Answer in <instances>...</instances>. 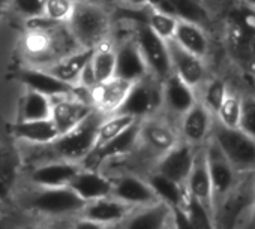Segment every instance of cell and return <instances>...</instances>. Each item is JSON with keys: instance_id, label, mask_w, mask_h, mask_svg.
<instances>
[{"instance_id": "obj_1", "label": "cell", "mask_w": 255, "mask_h": 229, "mask_svg": "<svg viewBox=\"0 0 255 229\" xmlns=\"http://www.w3.org/2000/svg\"><path fill=\"white\" fill-rule=\"evenodd\" d=\"M107 117V114L95 109L90 116L81 122L78 126L66 134H62L50 146H42L48 150L44 160L59 159L74 163H81L98 146V129L101 122ZM42 162V160H39Z\"/></svg>"}, {"instance_id": "obj_2", "label": "cell", "mask_w": 255, "mask_h": 229, "mask_svg": "<svg viewBox=\"0 0 255 229\" xmlns=\"http://www.w3.org/2000/svg\"><path fill=\"white\" fill-rule=\"evenodd\" d=\"M72 39L81 48H96L105 42L110 32L108 14L95 3H75L74 12L68 21Z\"/></svg>"}, {"instance_id": "obj_3", "label": "cell", "mask_w": 255, "mask_h": 229, "mask_svg": "<svg viewBox=\"0 0 255 229\" xmlns=\"http://www.w3.org/2000/svg\"><path fill=\"white\" fill-rule=\"evenodd\" d=\"M210 140L219 147L239 174L255 171V140L246 135L242 129L224 128L215 120Z\"/></svg>"}, {"instance_id": "obj_4", "label": "cell", "mask_w": 255, "mask_h": 229, "mask_svg": "<svg viewBox=\"0 0 255 229\" xmlns=\"http://www.w3.org/2000/svg\"><path fill=\"white\" fill-rule=\"evenodd\" d=\"M162 108V85L155 76L147 75L146 78L131 84L123 103L117 114L129 116L137 122L147 120Z\"/></svg>"}, {"instance_id": "obj_5", "label": "cell", "mask_w": 255, "mask_h": 229, "mask_svg": "<svg viewBox=\"0 0 255 229\" xmlns=\"http://www.w3.org/2000/svg\"><path fill=\"white\" fill-rule=\"evenodd\" d=\"M84 201L68 187H36L27 196V207L50 217L80 216Z\"/></svg>"}, {"instance_id": "obj_6", "label": "cell", "mask_w": 255, "mask_h": 229, "mask_svg": "<svg viewBox=\"0 0 255 229\" xmlns=\"http://www.w3.org/2000/svg\"><path fill=\"white\" fill-rule=\"evenodd\" d=\"M204 150H206L207 166H209V174H210V181H212L213 216H215V211L234 190L242 174H239L233 168V165L228 162V159L222 154L219 147L212 140L207 141V144L204 146Z\"/></svg>"}, {"instance_id": "obj_7", "label": "cell", "mask_w": 255, "mask_h": 229, "mask_svg": "<svg viewBox=\"0 0 255 229\" xmlns=\"http://www.w3.org/2000/svg\"><path fill=\"white\" fill-rule=\"evenodd\" d=\"M135 44L147 65L149 74L158 81L168 78L171 72V62L168 53V42L155 35L146 23H141L137 29Z\"/></svg>"}, {"instance_id": "obj_8", "label": "cell", "mask_w": 255, "mask_h": 229, "mask_svg": "<svg viewBox=\"0 0 255 229\" xmlns=\"http://www.w3.org/2000/svg\"><path fill=\"white\" fill-rule=\"evenodd\" d=\"M15 78L23 85H26L27 90L38 91V93L50 97V99L60 97V96H78V97L86 99V100H89L92 103V100L89 97H84L83 94L78 93V91L86 90V88H81L80 85L68 84V82L62 81V79H59L57 76H54L47 69H41V68H23V69H20L15 74Z\"/></svg>"}, {"instance_id": "obj_9", "label": "cell", "mask_w": 255, "mask_h": 229, "mask_svg": "<svg viewBox=\"0 0 255 229\" xmlns=\"http://www.w3.org/2000/svg\"><path fill=\"white\" fill-rule=\"evenodd\" d=\"M215 125V116L203 106L198 100L197 103L179 119L177 132L180 141L198 149L207 144Z\"/></svg>"}, {"instance_id": "obj_10", "label": "cell", "mask_w": 255, "mask_h": 229, "mask_svg": "<svg viewBox=\"0 0 255 229\" xmlns=\"http://www.w3.org/2000/svg\"><path fill=\"white\" fill-rule=\"evenodd\" d=\"M111 181H113L111 196L126 204L128 207L140 208V207H147V205L158 202L144 175L120 174V175L111 177Z\"/></svg>"}, {"instance_id": "obj_11", "label": "cell", "mask_w": 255, "mask_h": 229, "mask_svg": "<svg viewBox=\"0 0 255 229\" xmlns=\"http://www.w3.org/2000/svg\"><path fill=\"white\" fill-rule=\"evenodd\" d=\"M96 108L78 96H60L51 99V120L59 134H66L84 122Z\"/></svg>"}, {"instance_id": "obj_12", "label": "cell", "mask_w": 255, "mask_h": 229, "mask_svg": "<svg viewBox=\"0 0 255 229\" xmlns=\"http://www.w3.org/2000/svg\"><path fill=\"white\" fill-rule=\"evenodd\" d=\"M168 53L171 62V72L183 82L191 85L195 91L210 76L207 62L185 51L174 41H168Z\"/></svg>"}, {"instance_id": "obj_13", "label": "cell", "mask_w": 255, "mask_h": 229, "mask_svg": "<svg viewBox=\"0 0 255 229\" xmlns=\"http://www.w3.org/2000/svg\"><path fill=\"white\" fill-rule=\"evenodd\" d=\"M195 152H197L195 147H192L183 141H179L173 149H170L168 152H165L162 156H159L156 159L152 171H156V172L174 180L176 183L185 186L188 175L194 165Z\"/></svg>"}, {"instance_id": "obj_14", "label": "cell", "mask_w": 255, "mask_h": 229, "mask_svg": "<svg viewBox=\"0 0 255 229\" xmlns=\"http://www.w3.org/2000/svg\"><path fill=\"white\" fill-rule=\"evenodd\" d=\"M80 169V163L68 160H42L33 165L29 180L35 187H68Z\"/></svg>"}, {"instance_id": "obj_15", "label": "cell", "mask_w": 255, "mask_h": 229, "mask_svg": "<svg viewBox=\"0 0 255 229\" xmlns=\"http://www.w3.org/2000/svg\"><path fill=\"white\" fill-rule=\"evenodd\" d=\"M162 108L170 114V116L176 117L177 122L188 112L195 103H197V91L183 82L179 76L171 74L168 78H165L162 82Z\"/></svg>"}, {"instance_id": "obj_16", "label": "cell", "mask_w": 255, "mask_h": 229, "mask_svg": "<svg viewBox=\"0 0 255 229\" xmlns=\"http://www.w3.org/2000/svg\"><path fill=\"white\" fill-rule=\"evenodd\" d=\"M180 141L177 129L170 123L161 120H143L140 128V143L153 154V157L162 156L165 152L173 149Z\"/></svg>"}, {"instance_id": "obj_17", "label": "cell", "mask_w": 255, "mask_h": 229, "mask_svg": "<svg viewBox=\"0 0 255 229\" xmlns=\"http://www.w3.org/2000/svg\"><path fill=\"white\" fill-rule=\"evenodd\" d=\"M69 187L77 193V196L81 201L90 202V201L111 196L113 181L111 177L102 174L99 169L81 166L78 174L71 181Z\"/></svg>"}, {"instance_id": "obj_18", "label": "cell", "mask_w": 255, "mask_h": 229, "mask_svg": "<svg viewBox=\"0 0 255 229\" xmlns=\"http://www.w3.org/2000/svg\"><path fill=\"white\" fill-rule=\"evenodd\" d=\"M185 189L191 198L197 199L213 213V192H212V181H210L204 146L197 149L195 152L194 165L185 183Z\"/></svg>"}, {"instance_id": "obj_19", "label": "cell", "mask_w": 255, "mask_h": 229, "mask_svg": "<svg viewBox=\"0 0 255 229\" xmlns=\"http://www.w3.org/2000/svg\"><path fill=\"white\" fill-rule=\"evenodd\" d=\"M149 74L147 65L134 42H125L116 50V74L114 78L123 79L129 84H134Z\"/></svg>"}, {"instance_id": "obj_20", "label": "cell", "mask_w": 255, "mask_h": 229, "mask_svg": "<svg viewBox=\"0 0 255 229\" xmlns=\"http://www.w3.org/2000/svg\"><path fill=\"white\" fill-rule=\"evenodd\" d=\"M171 208L156 202L147 207L132 208L120 223V229H170Z\"/></svg>"}, {"instance_id": "obj_21", "label": "cell", "mask_w": 255, "mask_h": 229, "mask_svg": "<svg viewBox=\"0 0 255 229\" xmlns=\"http://www.w3.org/2000/svg\"><path fill=\"white\" fill-rule=\"evenodd\" d=\"M131 207H128L119 199L108 196L86 202L80 216L92 222H96L102 226H114L120 225L126 219V216L131 213Z\"/></svg>"}, {"instance_id": "obj_22", "label": "cell", "mask_w": 255, "mask_h": 229, "mask_svg": "<svg viewBox=\"0 0 255 229\" xmlns=\"http://www.w3.org/2000/svg\"><path fill=\"white\" fill-rule=\"evenodd\" d=\"M131 84L119 78H113L107 82L98 84L90 90V100L93 106L110 116L116 114L123 103L128 91H129Z\"/></svg>"}, {"instance_id": "obj_23", "label": "cell", "mask_w": 255, "mask_h": 229, "mask_svg": "<svg viewBox=\"0 0 255 229\" xmlns=\"http://www.w3.org/2000/svg\"><path fill=\"white\" fill-rule=\"evenodd\" d=\"M171 12L176 18L198 24L204 29L212 23V12L204 0H159L156 6Z\"/></svg>"}, {"instance_id": "obj_24", "label": "cell", "mask_w": 255, "mask_h": 229, "mask_svg": "<svg viewBox=\"0 0 255 229\" xmlns=\"http://www.w3.org/2000/svg\"><path fill=\"white\" fill-rule=\"evenodd\" d=\"M173 41L185 51L200 59L207 60L210 54V39L207 35V29L198 24L179 20Z\"/></svg>"}, {"instance_id": "obj_25", "label": "cell", "mask_w": 255, "mask_h": 229, "mask_svg": "<svg viewBox=\"0 0 255 229\" xmlns=\"http://www.w3.org/2000/svg\"><path fill=\"white\" fill-rule=\"evenodd\" d=\"M95 48H80L74 53H69L60 59H57L54 63H51L47 69L48 72H51L54 76H57L59 79L68 82V84H78L80 75L83 74L84 68L89 65L92 54H93Z\"/></svg>"}, {"instance_id": "obj_26", "label": "cell", "mask_w": 255, "mask_h": 229, "mask_svg": "<svg viewBox=\"0 0 255 229\" xmlns=\"http://www.w3.org/2000/svg\"><path fill=\"white\" fill-rule=\"evenodd\" d=\"M12 134L20 141L32 146H50L54 143L60 134L51 119L33 120V122H17L12 126Z\"/></svg>"}, {"instance_id": "obj_27", "label": "cell", "mask_w": 255, "mask_h": 229, "mask_svg": "<svg viewBox=\"0 0 255 229\" xmlns=\"http://www.w3.org/2000/svg\"><path fill=\"white\" fill-rule=\"evenodd\" d=\"M144 178L147 180L150 189L153 190L158 202L167 205L171 210L183 207L186 196H188L185 186L176 183L174 180H171L156 171H150L147 175H144Z\"/></svg>"}, {"instance_id": "obj_28", "label": "cell", "mask_w": 255, "mask_h": 229, "mask_svg": "<svg viewBox=\"0 0 255 229\" xmlns=\"http://www.w3.org/2000/svg\"><path fill=\"white\" fill-rule=\"evenodd\" d=\"M50 117H51V99L38 91L27 90L20 100L18 122L45 120Z\"/></svg>"}, {"instance_id": "obj_29", "label": "cell", "mask_w": 255, "mask_h": 229, "mask_svg": "<svg viewBox=\"0 0 255 229\" xmlns=\"http://www.w3.org/2000/svg\"><path fill=\"white\" fill-rule=\"evenodd\" d=\"M89 65L93 72L96 85L113 79L116 74V50H113L107 42L99 44L93 50Z\"/></svg>"}, {"instance_id": "obj_30", "label": "cell", "mask_w": 255, "mask_h": 229, "mask_svg": "<svg viewBox=\"0 0 255 229\" xmlns=\"http://www.w3.org/2000/svg\"><path fill=\"white\" fill-rule=\"evenodd\" d=\"M242 94L233 88L228 87V91L215 114V120L222 125L224 128L236 129L240 125V117H242Z\"/></svg>"}, {"instance_id": "obj_31", "label": "cell", "mask_w": 255, "mask_h": 229, "mask_svg": "<svg viewBox=\"0 0 255 229\" xmlns=\"http://www.w3.org/2000/svg\"><path fill=\"white\" fill-rule=\"evenodd\" d=\"M146 24L147 27L158 35L161 39H164L165 42L173 41L177 24H179V18H176L171 12L159 9V8H147L146 12Z\"/></svg>"}, {"instance_id": "obj_32", "label": "cell", "mask_w": 255, "mask_h": 229, "mask_svg": "<svg viewBox=\"0 0 255 229\" xmlns=\"http://www.w3.org/2000/svg\"><path fill=\"white\" fill-rule=\"evenodd\" d=\"M227 91H228V85L224 79L209 76L204 81V84L197 90V99L203 106H206L215 116L227 94Z\"/></svg>"}, {"instance_id": "obj_33", "label": "cell", "mask_w": 255, "mask_h": 229, "mask_svg": "<svg viewBox=\"0 0 255 229\" xmlns=\"http://www.w3.org/2000/svg\"><path fill=\"white\" fill-rule=\"evenodd\" d=\"M26 53L32 57H48L56 48L53 36L48 33V27L44 29H30L24 38Z\"/></svg>"}, {"instance_id": "obj_34", "label": "cell", "mask_w": 255, "mask_h": 229, "mask_svg": "<svg viewBox=\"0 0 255 229\" xmlns=\"http://www.w3.org/2000/svg\"><path fill=\"white\" fill-rule=\"evenodd\" d=\"M17 159L12 150L0 146V199L8 196L17 177Z\"/></svg>"}, {"instance_id": "obj_35", "label": "cell", "mask_w": 255, "mask_h": 229, "mask_svg": "<svg viewBox=\"0 0 255 229\" xmlns=\"http://www.w3.org/2000/svg\"><path fill=\"white\" fill-rule=\"evenodd\" d=\"M137 120H134L129 116H123V114H110L107 116L98 129V146L104 144L113 138H116L117 135H120L125 129L129 128L132 123H135Z\"/></svg>"}, {"instance_id": "obj_36", "label": "cell", "mask_w": 255, "mask_h": 229, "mask_svg": "<svg viewBox=\"0 0 255 229\" xmlns=\"http://www.w3.org/2000/svg\"><path fill=\"white\" fill-rule=\"evenodd\" d=\"M183 208L195 229H218L212 210H209L206 205L191 198L189 195L186 196Z\"/></svg>"}, {"instance_id": "obj_37", "label": "cell", "mask_w": 255, "mask_h": 229, "mask_svg": "<svg viewBox=\"0 0 255 229\" xmlns=\"http://www.w3.org/2000/svg\"><path fill=\"white\" fill-rule=\"evenodd\" d=\"M74 0H47L44 17L54 24L68 23L74 12Z\"/></svg>"}, {"instance_id": "obj_38", "label": "cell", "mask_w": 255, "mask_h": 229, "mask_svg": "<svg viewBox=\"0 0 255 229\" xmlns=\"http://www.w3.org/2000/svg\"><path fill=\"white\" fill-rule=\"evenodd\" d=\"M237 5L231 9L230 18L234 20L252 39L255 38V11L236 2Z\"/></svg>"}, {"instance_id": "obj_39", "label": "cell", "mask_w": 255, "mask_h": 229, "mask_svg": "<svg viewBox=\"0 0 255 229\" xmlns=\"http://www.w3.org/2000/svg\"><path fill=\"white\" fill-rule=\"evenodd\" d=\"M239 129L255 140V96L242 97V117Z\"/></svg>"}, {"instance_id": "obj_40", "label": "cell", "mask_w": 255, "mask_h": 229, "mask_svg": "<svg viewBox=\"0 0 255 229\" xmlns=\"http://www.w3.org/2000/svg\"><path fill=\"white\" fill-rule=\"evenodd\" d=\"M11 3L18 14L29 20H33L44 17L47 0H11Z\"/></svg>"}, {"instance_id": "obj_41", "label": "cell", "mask_w": 255, "mask_h": 229, "mask_svg": "<svg viewBox=\"0 0 255 229\" xmlns=\"http://www.w3.org/2000/svg\"><path fill=\"white\" fill-rule=\"evenodd\" d=\"M170 229H195L194 225L191 223V220H189V217H188V214H186L183 207L171 210Z\"/></svg>"}, {"instance_id": "obj_42", "label": "cell", "mask_w": 255, "mask_h": 229, "mask_svg": "<svg viewBox=\"0 0 255 229\" xmlns=\"http://www.w3.org/2000/svg\"><path fill=\"white\" fill-rule=\"evenodd\" d=\"M69 229H105V226L96 223V222H92L89 219H84L81 216H78L74 223H71V228Z\"/></svg>"}, {"instance_id": "obj_43", "label": "cell", "mask_w": 255, "mask_h": 229, "mask_svg": "<svg viewBox=\"0 0 255 229\" xmlns=\"http://www.w3.org/2000/svg\"><path fill=\"white\" fill-rule=\"evenodd\" d=\"M125 2L132 6V8H152V6H156L159 0H125Z\"/></svg>"}, {"instance_id": "obj_44", "label": "cell", "mask_w": 255, "mask_h": 229, "mask_svg": "<svg viewBox=\"0 0 255 229\" xmlns=\"http://www.w3.org/2000/svg\"><path fill=\"white\" fill-rule=\"evenodd\" d=\"M249 56H251V62H252V65L255 66V38L251 41V45H249Z\"/></svg>"}, {"instance_id": "obj_45", "label": "cell", "mask_w": 255, "mask_h": 229, "mask_svg": "<svg viewBox=\"0 0 255 229\" xmlns=\"http://www.w3.org/2000/svg\"><path fill=\"white\" fill-rule=\"evenodd\" d=\"M236 2H239V3H242V5H245V6L255 11V0H236Z\"/></svg>"}, {"instance_id": "obj_46", "label": "cell", "mask_w": 255, "mask_h": 229, "mask_svg": "<svg viewBox=\"0 0 255 229\" xmlns=\"http://www.w3.org/2000/svg\"><path fill=\"white\" fill-rule=\"evenodd\" d=\"M9 3H11V0H0V17H2V14L8 9Z\"/></svg>"}, {"instance_id": "obj_47", "label": "cell", "mask_w": 255, "mask_h": 229, "mask_svg": "<svg viewBox=\"0 0 255 229\" xmlns=\"http://www.w3.org/2000/svg\"><path fill=\"white\" fill-rule=\"evenodd\" d=\"M32 229H48L47 226H35V228H32Z\"/></svg>"}]
</instances>
